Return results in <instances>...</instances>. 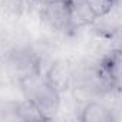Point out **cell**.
<instances>
[{
	"mask_svg": "<svg viewBox=\"0 0 122 122\" xmlns=\"http://www.w3.org/2000/svg\"><path fill=\"white\" fill-rule=\"evenodd\" d=\"M113 10L103 15V16H101V17H96L89 25V27L93 30V33L98 37L112 39L119 32V19H118V16L113 15Z\"/></svg>",
	"mask_w": 122,
	"mask_h": 122,
	"instance_id": "8992f818",
	"label": "cell"
},
{
	"mask_svg": "<svg viewBox=\"0 0 122 122\" xmlns=\"http://www.w3.org/2000/svg\"><path fill=\"white\" fill-rule=\"evenodd\" d=\"M12 112L15 115V119H19V121H26V122L49 121V118L39 109V106L29 99H25L23 102H19V103H13Z\"/></svg>",
	"mask_w": 122,
	"mask_h": 122,
	"instance_id": "ba28073f",
	"label": "cell"
},
{
	"mask_svg": "<svg viewBox=\"0 0 122 122\" xmlns=\"http://www.w3.org/2000/svg\"><path fill=\"white\" fill-rule=\"evenodd\" d=\"M19 86L25 95V99H29L36 103L39 109L49 118V121L59 111L60 93H57L46 82L42 72L19 78Z\"/></svg>",
	"mask_w": 122,
	"mask_h": 122,
	"instance_id": "6da1fadb",
	"label": "cell"
},
{
	"mask_svg": "<svg viewBox=\"0 0 122 122\" xmlns=\"http://www.w3.org/2000/svg\"><path fill=\"white\" fill-rule=\"evenodd\" d=\"M81 122H113V112L101 102H86L81 109Z\"/></svg>",
	"mask_w": 122,
	"mask_h": 122,
	"instance_id": "5b68a950",
	"label": "cell"
},
{
	"mask_svg": "<svg viewBox=\"0 0 122 122\" xmlns=\"http://www.w3.org/2000/svg\"><path fill=\"white\" fill-rule=\"evenodd\" d=\"M9 78H10V71H9V68L6 66L5 62H0V88L5 86V85L9 82Z\"/></svg>",
	"mask_w": 122,
	"mask_h": 122,
	"instance_id": "8fae6325",
	"label": "cell"
},
{
	"mask_svg": "<svg viewBox=\"0 0 122 122\" xmlns=\"http://www.w3.org/2000/svg\"><path fill=\"white\" fill-rule=\"evenodd\" d=\"M37 5H46V3H53V2H59V0H33Z\"/></svg>",
	"mask_w": 122,
	"mask_h": 122,
	"instance_id": "7c38bea8",
	"label": "cell"
},
{
	"mask_svg": "<svg viewBox=\"0 0 122 122\" xmlns=\"http://www.w3.org/2000/svg\"><path fill=\"white\" fill-rule=\"evenodd\" d=\"M69 5H71V29L72 30L86 27L95 20V16L92 15L85 0H71Z\"/></svg>",
	"mask_w": 122,
	"mask_h": 122,
	"instance_id": "52a82bcc",
	"label": "cell"
},
{
	"mask_svg": "<svg viewBox=\"0 0 122 122\" xmlns=\"http://www.w3.org/2000/svg\"><path fill=\"white\" fill-rule=\"evenodd\" d=\"M69 2L71 0H59L53 3L40 5L42 22L53 30H72Z\"/></svg>",
	"mask_w": 122,
	"mask_h": 122,
	"instance_id": "3957f363",
	"label": "cell"
},
{
	"mask_svg": "<svg viewBox=\"0 0 122 122\" xmlns=\"http://www.w3.org/2000/svg\"><path fill=\"white\" fill-rule=\"evenodd\" d=\"M85 2L96 19V17H101V16L112 12L116 6L118 0H85Z\"/></svg>",
	"mask_w": 122,
	"mask_h": 122,
	"instance_id": "30bf717a",
	"label": "cell"
},
{
	"mask_svg": "<svg viewBox=\"0 0 122 122\" xmlns=\"http://www.w3.org/2000/svg\"><path fill=\"white\" fill-rule=\"evenodd\" d=\"M121 50L113 49L108 55H105L98 65V71L106 85L112 89L115 88L119 91L121 86Z\"/></svg>",
	"mask_w": 122,
	"mask_h": 122,
	"instance_id": "277c9868",
	"label": "cell"
},
{
	"mask_svg": "<svg viewBox=\"0 0 122 122\" xmlns=\"http://www.w3.org/2000/svg\"><path fill=\"white\" fill-rule=\"evenodd\" d=\"M32 3H35L33 0H2V9L6 15L22 16L29 10Z\"/></svg>",
	"mask_w": 122,
	"mask_h": 122,
	"instance_id": "9c48e42d",
	"label": "cell"
},
{
	"mask_svg": "<svg viewBox=\"0 0 122 122\" xmlns=\"http://www.w3.org/2000/svg\"><path fill=\"white\" fill-rule=\"evenodd\" d=\"M46 82L57 92L65 93L71 91L76 82V75L73 71V65L68 59H56L47 66L46 72L43 73Z\"/></svg>",
	"mask_w": 122,
	"mask_h": 122,
	"instance_id": "7a4b0ae2",
	"label": "cell"
}]
</instances>
